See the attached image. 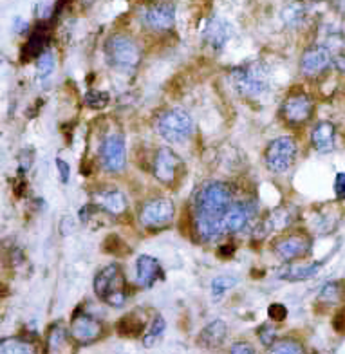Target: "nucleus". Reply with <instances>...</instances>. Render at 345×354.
Masks as SVG:
<instances>
[{
  "mask_svg": "<svg viewBox=\"0 0 345 354\" xmlns=\"http://www.w3.org/2000/svg\"><path fill=\"white\" fill-rule=\"evenodd\" d=\"M235 187L226 181H210L196 192L192 205V226L201 241L224 235L223 215L235 203Z\"/></svg>",
  "mask_w": 345,
  "mask_h": 354,
  "instance_id": "obj_1",
  "label": "nucleus"
},
{
  "mask_svg": "<svg viewBox=\"0 0 345 354\" xmlns=\"http://www.w3.org/2000/svg\"><path fill=\"white\" fill-rule=\"evenodd\" d=\"M96 297L111 308H123L129 299L127 279L120 264H109L96 273L93 282Z\"/></svg>",
  "mask_w": 345,
  "mask_h": 354,
  "instance_id": "obj_2",
  "label": "nucleus"
},
{
  "mask_svg": "<svg viewBox=\"0 0 345 354\" xmlns=\"http://www.w3.org/2000/svg\"><path fill=\"white\" fill-rule=\"evenodd\" d=\"M105 56L111 67L122 73H131L140 67L143 51L131 35L114 33L105 40Z\"/></svg>",
  "mask_w": 345,
  "mask_h": 354,
  "instance_id": "obj_3",
  "label": "nucleus"
},
{
  "mask_svg": "<svg viewBox=\"0 0 345 354\" xmlns=\"http://www.w3.org/2000/svg\"><path fill=\"white\" fill-rule=\"evenodd\" d=\"M232 85L244 98H257L270 88V71L261 62H252L232 71Z\"/></svg>",
  "mask_w": 345,
  "mask_h": 354,
  "instance_id": "obj_4",
  "label": "nucleus"
},
{
  "mask_svg": "<svg viewBox=\"0 0 345 354\" xmlns=\"http://www.w3.org/2000/svg\"><path fill=\"white\" fill-rule=\"evenodd\" d=\"M158 132L168 143H183L196 134V123L183 109H168L158 118Z\"/></svg>",
  "mask_w": 345,
  "mask_h": 354,
  "instance_id": "obj_5",
  "label": "nucleus"
},
{
  "mask_svg": "<svg viewBox=\"0 0 345 354\" xmlns=\"http://www.w3.org/2000/svg\"><path fill=\"white\" fill-rule=\"evenodd\" d=\"M176 217V205L170 197H152L145 201L138 210V221L150 232L167 228Z\"/></svg>",
  "mask_w": 345,
  "mask_h": 354,
  "instance_id": "obj_6",
  "label": "nucleus"
},
{
  "mask_svg": "<svg viewBox=\"0 0 345 354\" xmlns=\"http://www.w3.org/2000/svg\"><path fill=\"white\" fill-rule=\"evenodd\" d=\"M297 143L290 136H280L270 141L264 152V163L273 174H286L297 159Z\"/></svg>",
  "mask_w": 345,
  "mask_h": 354,
  "instance_id": "obj_7",
  "label": "nucleus"
},
{
  "mask_svg": "<svg viewBox=\"0 0 345 354\" xmlns=\"http://www.w3.org/2000/svg\"><path fill=\"white\" fill-rule=\"evenodd\" d=\"M100 165L105 172L120 174L127 165V143L123 134L111 132L100 143Z\"/></svg>",
  "mask_w": 345,
  "mask_h": 354,
  "instance_id": "obj_8",
  "label": "nucleus"
},
{
  "mask_svg": "<svg viewBox=\"0 0 345 354\" xmlns=\"http://www.w3.org/2000/svg\"><path fill=\"white\" fill-rule=\"evenodd\" d=\"M183 165H185L183 159L172 149L161 147V149L156 150L154 159H152V174L161 185L174 187L178 183Z\"/></svg>",
  "mask_w": 345,
  "mask_h": 354,
  "instance_id": "obj_9",
  "label": "nucleus"
},
{
  "mask_svg": "<svg viewBox=\"0 0 345 354\" xmlns=\"http://www.w3.org/2000/svg\"><path fill=\"white\" fill-rule=\"evenodd\" d=\"M315 105L309 94L306 93H290L280 105V116L288 125L299 127L311 120Z\"/></svg>",
  "mask_w": 345,
  "mask_h": 354,
  "instance_id": "obj_10",
  "label": "nucleus"
},
{
  "mask_svg": "<svg viewBox=\"0 0 345 354\" xmlns=\"http://www.w3.org/2000/svg\"><path fill=\"white\" fill-rule=\"evenodd\" d=\"M103 331H105V327H103L102 322L98 318H94L93 315H89V313L76 311L71 318L69 336L76 344H94V342H98L102 338Z\"/></svg>",
  "mask_w": 345,
  "mask_h": 354,
  "instance_id": "obj_11",
  "label": "nucleus"
},
{
  "mask_svg": "<svg viewBox=\"0 0 345 354\" xmlns=\"http://www.w3.org/2000/svg\"><path fill=\"white\" fill-rule=\"evenodd\" d=\"M313 248V239L308 233H291L286 237H280L275 244H273V253L277 259L282 262H293L297 259H304L309 255Z\"/></svg>",
  "mask_w": 345,
  "mask_h": 354,
  "instance_id": "obj_12",
  "label": "nucleus"
},
{
  "mask_svg": "<svg viewBox=\"0 0 345 354\" xmlns=\"http://www.w3.org/2000/svg\"><path fill=\"white\" fill-rule=\"evenodd\" d=\"M143 26L150 33H168L176 26V6L168 0L149 6L143 13Z\"/></svg>",
  "mask_w": 345,
  "mask_h": 354,
  "instance_id": "obj_13",
  "label": "nucleus"
},
{
  "mask_svg": "<svg viewBox=\"0 0 345 354\" xmlns=\"http://www.w3.org/2000/svg\"><path fill=\"white\" fill-rule=\"evenodd\" d=\"M333 66L331 47L324 44L309 46L300 56V73L308 78H315L326 73Z\"/></svg>",
  "mask_w": 345,
  "mask_h": 354,
  "instance_id": "obj_14",
  "label": "nucleus"
},
{
  "mask_svg": "<svg viewBox=\"0 0 345 354\" xmlns=\"http://www.w3.org/2000/svg\"><path fill=\"white\" fill-rule=\"evenodd\" d=\"M93 205L98 206L100 210L105 212L107 215L118 217L125 214L129 208V201L122 190L112 187H103L93 192Z\"/></svg>",
  "mask_w": 345,
  "mask_h": 354,
  "instance_id": "obj_15",
  "label": "nucleus"
},
{
  "mask_svg": "<svg viewBox=\"0 0 345 354\" xmlns=\"http://www.w3.org/2000/svg\"><path fill=\"white\" fill-rule=\"evenodd\" d=\"M253 215H255V208L252 203H234L223 215L224 235L243 232L253 219Z\"/></svg>",
  "mask_w": 345,
  "mask_h": 354,
  "instance_id": "obj_16",
  "label": "nucleus"
},
{
  "mask_svg": "<svg viewBox=\"0 0 345 354\" xmlns=\"http://www.w3.org/2000/svg\"><path fill=\"white\" fill-rule=\"evenodd\" d=\"M165 280L163 266L150 255H140L136 261V282L143 289H150L156 282Z\"/></svg>",
  "mask_w": 345,
  "mask_h": 354,
  "instance_id": "obj_17",
  "label": "nucleus"
},
{
  "mask_svg": "<svg viewBox=\"0 0 345 354\" xmlns=\"http://www.w3.org/2000/svg\"><path fill=\"white\" fill-rule=\"evenodd\" d=\"M203 38H205V44L208 49L221 53L226 47V44L230 42V38H232V26L226 20L214 17L210 22L206 24Z\"/></svg>",
  "mask_w": 345,
  "mask_h": 354,
  "instance_id": "obj_18",
  "label": "nucleus"
},
{
  "mask_svg": "<svg viewBox=\"0 0 345 354\" xmlns=\"http://www.w3.org/2000/svg\"><path fill=\"white\" fill-rule=\"evenodd\" d=\"M226 338H228V326H226V322L217 318L201 329V333L197 335V345L203 349L214 351L223 347Z\"/></svg>",
  "mask_w": 345,
  "mask_h": 354,
  "instance_id": "obj_19",
  "label": "nucleus"
},
{
  "mask_svg": "<svg viewBox=\"0 0 345 354\" xmlns=\"http://www.w3.org/2000/svg\"><path fill=\"white\" fill-rule=\"evenodd\" d=\"M47 44H49V24L40 22L33 33L29 35L26 46L22 47L20 60L29 62L33 58H38L47 49Z\"/></svg>",
  "mask_w": 345,
  "mask_h": 354,
  "instance_id": "obj_20",
  "label": "nucleus"
},
{
  "mask_svg": "<svg viewBox=\"0 0 345 354\" xmlns=\"http://www.w3.org/2000/svg\"><path fill=\"white\" fill-rule=\"evenodd\" d=\"M311 145L318 154H331L336 145V127L331 122H318L311 131Z\"/></svg>",
  "mask_w": 345,
  "mask_h": 354,
  "instance_id": "obj_21",
  "label": "nucleus"
},
{
  "mask_svg": "<svg viewBox=\"0 0 345 354\" xmlns=\"http://www.w3.org/2000/svg\"><path fill=\"white\" fill-rule=\"evenodd\" d=\"M147 327V318L143 313H140L138 309L136 311L127 313L125 317L120 318L116 324L118 335L123 336V338H140L143 335Z\"/></svg>",
  "mask_w": 345,
  "mask_h": 354,
  "instance_id": "obj_22",
  "label": "nucleus"
},
{
  "mask_svg": "<svg viewBox=\"0 0 345 354\" xmlns=\"http://www.w3.org/2000/svg\"><path fill=\"white\" fill-rule=\"evenodd\" d=\"M324 262H326V259L308 266H286L279 271V279H284L288 282H306V280L313 279L318 271L322 270Z\"/></svg>",
  "mask_w": 345,
  "mask_h": 354,
  "instance_id": "obj_23",
  "label": "nucleus"
},
{
  "mask_svg": "<svg viewBox=\"0 0 345 354\" xmlns=\"http://www.w3.org/2000/svg\"><path fill=\"white\" fill-rule=\"evenodd\" d=\"M0 354H38L33 342L28 338H19V336H10L2 338L0 342Z\"/></svg>",
  "mask_w": 345,
  "mask_h": 354,
  "instance_id": "obj_24",
  "label": "nucleus"
},
{
  "mask_svg": "<svg viewBox=\"0 0 345 354\" xmlns=\"http://www.w3.org/2000/svg\"><path fill=\"white\" fill-rule=\"evenodd\" d=\"M345 295V286L340 280H331L327 282L318 295V302L326 304V306H338Z\"/></svg>",
  "mask_w": 345,
  "mask_h": 354,
  "instance_id": "obj_25",
  "label": "nucleus"
},
{
  "mask_svg": "<svg viewBox=\"0 0 345 354\" xmlns=\"http://www.w3.org/2000/svg\"><path fill=\"white\" fill-rule=\"evenodd\" d=\"M67 331L66 327L62 326V324H55V326L49 329L47 333V342H46V353L47 354H60L62 347L66 345L67 342Z\"/></svg>",
  "mask_w": 345,
  "mask_h": 354,
  "instance_id": "obj_26",
  "label": "nucleus"
},
{
  "mask_svg": "<svg viewBox=\"0 0 345 354\" xmlns=\"http://www.w3.org/2000/svg\"><path fill=\"white\" fill-rule=\"evenodd\" d=\"M165 331H167V320L163 318V315H154V318L150 322L149 331L143 335V345H145L147 349L154 347L161 340V336L165 335Z\"/></svg>",
  "mask_w": 345,
  "mask_h": 354,
  "instance_id": "obj_27",
  "label": "nucleus"
},
{
  "mask_svg": "<svg viewBox=\"0 0 345 354\" xmlns=\"http://www.w3.org/2000/svg\"><path fill=\"white\" fill-rule=\"evenodd\" d=\"M266 354H306L302 342L295 338H282L271 345Z\"/></svg>",
  "mask_w": 345,
  "mask_h": 354,
  "instance_id": "obj_28",
  "label": "nucleus"
},
{
  "mask_svg": "<svg viewBox=\"0 0 345 354\" xmlns=\"http://www.w3.org/2000/svg\"><path fill=\"white\" fill-rule=\"evenodd\" d=\"M56 67V56L51 49H46L42 55L37 58V75L40 80H46L47 76L53 75Z\"/></svg>",
  "mask_w": 345,
  "mask_h": 354,
  "instance_id": "obj_29",
  "label": "nucleus"
},
{
  "mask_svg": "<svg viewBox=\"0 0 345 354\" xmlns=\"http://www.w3.org/2000/svg\"><path fill=\"white\" fill-rule=\"evenodd\" d=\"M239 284L237 275H219L212 280V295L214 299H221L226 291H230L232 288Z\"/></svg>",
  "mask_w": 345,
  "mask_h": 354,
  "instance_id": "obj_30",
  "label": "nucleus"
},
{
  "mask_svg": "<svg viewBox=\"0 0 345 354\" xmlns=\"http://www.w3.org/2000/svg\"><path fill=\"white\" fill-rule=\"evenodd\" d=\"M306 19V8L300 2H295V4L288 6L284 11H282V20H284L290 28H297Z\"/></svg>",
  "mask_w": 345,
  "mask_h": 354,
  "instance_id": "obj_31",
  "label": "nucleus"
},
{
  "mask_svg": "<svg viewBox=\"0 0 345 354\" xmlns=\"http://www.w3.org/2000/svg\"><path fill=\"white\" fill-rule=\"evenodd\" d=\"M85 105L89 109H96V111H102L111 103V94L105 93V91H89L85 94Z\"/></svg>",
  "mask_w": 345,
  "mask_h": 354,
  "instance_id": "obj_32",
  "label": "nucleus"
},
{
  "mask_svg": "<svg viewBox=\"0 0 345 354\" xmlns=\"http://www.w3.org/2000/svg\"><path fill=\"white\" fill-rule=\"evenodd\" d=\"M257 335H259L261 344L264 345V347H268V349L277 342V329L271 326V324H264V326L259 327V329H257Z\"/></svg>",
  "mask_w": 345,
  "mask_h": 354,
  "instance_id": "obj_33",
  "label": "nucleus"
},
{
  "mask_svg": "<svg viewBox=\"0 0 345 354\" xmlns=\"http://www.w3.org/2000/svg\"><path fill=\"white\" fill-rule=\"evenodd\" d=\"M268 317H270L271 322L280 324V322H284L288 318V308H286L284 304H271L270 308H268Z\"/></svg>",
  "mask_w": 345,
  "mask_h": 354,
  "instance_id": "obj_34",
  "label": "nucleus"
},
{
  "mask_svg": "<svg viewBox=\"0 0 345 354\" xmlns=\"http://www.w3.org/2000/svg\"><path fill=\"white\" fill-rule=\"evenodd\" d=\"M103 250H105V253H122L123 250L127 252V246L122 239L118 237V235H111V237L105 239V243H103Z\"/></svg>",
  "mask_w": 345,
  "mask_h": 354,
  "instance_id": "obj_35",
  "label": "nucleus"
},
{
  "mask_svg": "<svg viewBox=\"0 0 345 354\" xmlns=\"http://www.w3.org/2000/svg\"><path fill=\"white\" fill-rule=\"evenodd\" d=\"M33 161H35V152L31 149H26V150H22V152H20V156H19V172L20 174H26L29 170V168H31V165H33Z\"/></svg>",
  "mask_w": 345,
  "mask_h": 354,
  "instance_id": "obj_36",
  "label": "nucleus"
},
{
  "mask_svg": "<svg viewBox=\"0 0 345 354\" xmlns=\"http://www.w3.org/2000/svg\"><path fill=\"white\" fill-rule=\"evenodd\" d=\"M56 163V170H58V176H60V181L64 183V185H67L71 179V167L67 161H64V159L56 158L55 159Z\"/></svg>",
  "mask_w": 345,
  "mask_h": 354,
  "instance_id": "obj_37",
  "label": "nucleus"
},
{
  "mask_svg": "<svg viewBox=\"0 0 345 354\" xmlns=\"http://www.w3.org/2000/svg\"><path fill=\"white\" fill-rule=\"evenodd\" d=\"M336 199L345 201V172H338L335 177V185H333Z\"/></svg>",
  "mask_w": 345,
  "mask_h": 354,
  "instance_id": "obj_38",
  "label": "nucleus"
},
{
  "mask_svg": "<svg viewBox=\"0 0 345 354\" xmlns=\"http://www.w3.org/2000/svg\"><path fill=\"white\" fill-rule=\"evenodd\" d=\"M230 354H257V351L250 342H235L230 347Z\"/></svg>",
  "mask_w": 345,
  "mask_h": 354,
  "instance_id": "obj_39",
  "label": "nucleus"
},
{
  "mask_svg": "<svg viewBox=\"0 0 345 354\" xmlns=\"http://www.w3.org/2000/svg\"><path fill=\"white\" fill-rule=\"evenodd\" d=\"M333 67H335L338 73L345 75V53H338V55L333 56Z\"/></svg>",
  "mask_w": 345,
  "mask_h": 354,
  "instance_id": "obj_40",
  "label": "nucleus"
},
{
  "mask_svg": "<svg viewBox=\"0 0 345 354\" xmlns=\"http://www.w3.org/2000/svg\"><path fill=\"white\" fill-rule=\"evenodd\" d=\"M29 29V24L28 22H24L22 19H15V26H13V31L17 35H24L26 31Z\"/></svg>",
  "mask_w": 345,
  "mask_h": 354,
  "instance_id": "obj_41",
  "label": "nucleus"
},
{
  "mask_svg": "<svg viewBox=\"0 0 345 354\" xmlns=\"http://www.w3.org/2000/svg\"><path fill=\"white\" fill-rule=\"evenodd\" d=\"M234 253H235L234 244H224V246L219 248V255L221 257H226V259H228V257H232Z\"/></svg>",
  "mask_w": 345,
  "mask_h": 354,
  "instance_id": "obj_42",
  "label": "nucleus"
},
{
  "mask_svg": "<svg viewBox=\"0 0 345 354\" xmlns=\"http://www.w3.org/2000/svg\"><path fill=\"white\" fill-rule=\"evenodd\" d=\"M24 190H26V181H24L22 177H19L17 179V183H15V187H13V192H15V196H22Z\"/></svg>",
  "mask_w": 345,
  "mask_h": 354,
  "instance_id": "obj_43",
  "label": "nucleus"
},
{
  "mask_svg": "<svg viewBox=\"0 0 345 354\" xmlns=\"http://www.w3.org/2000/svg\"><path fill=\"white\" fill-rule=\"evenodd\" d=\"M78 2H80V6H82V8H91V6H93L96 0H78Z\"/></svg>",
  "mask_w": 345,
  "mask_h": 354,
  "instance_id": "obj_44",
  "label": "nucleus"
}]
</instances>
